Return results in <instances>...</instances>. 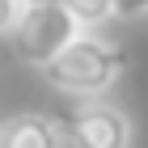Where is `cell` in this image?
Segmentation results:
<instances>
[{"instance_id": "cell-9", "label": "cell", "mask_w": 148, "mask_h": 148, "mask_svg": "<svg viewBox=\"0 0 148 148\" xmlns=\"http://www.w3.org/2000/svg\"><path fill=\"white\" fill-rule=\"evenodd\" d=\"M0 136H4V119H0Z\"/></svg>"}, {"instance_id": "cell-8", "label": "cell", "mask_w": 148, "mask_h": 148, "mask_svg": "<svg viewBox=\"0 0 148 148\" xmlns=\"http://www.w3.org/2000/svg\"><path fill=\"white\" fill-rule=\"evenodd\" d=\"M21 4H42V0H21Z\"/></svg>"}, {"instance_id": "cell-4", "label": "cell", "mask_w": 148, "mask_h": 148, "mask_svg": "<svg viewBox=\"0 0 148 148\" xmlns=\"http://www.w3.org/2000/svg\"><path fill=\"white\" fill-rule=\"evenodd\" d=\"M0 148H68V131H64L51 114L25 110V114L4 119Z\"/></svg>"}, {"instance_id": "cell-2", "label": "cell", "mask_w": 148, "mask_h": 148, "mask_svg": "<svg viewBox=\"0 0 148 148\" xmlns=\"http://www.w3.org/2000/svg\"><path fill=\"white\" fill-rule=\"evenodd\" d=\"M80 34V21L72 17L59 0H42V4H25L21 21L13 30V42H17V55L30 64V68H42Z\"/></svg>"}, {"instance_id": "cell-7", "label": "cell", "mask_w": 148, "mask_h": 148, "mask_svg": "<svg viewBox=\"0 0 148 148\" xmlns=\"http://www.w3.org/2000/svg\"><path fill=\"white\" fill-rule=\"evenodd\" d=\"M114 17L119 21H140V17H148V0H114Z\"/></svg>"}, {"instance_id": "cell-5", "label": "cell", "mask_w": 148, "mask_h": 148, "mask_svg": "<svg viewBox=\"0 0 148 148\" xmlns=\"http://www.w3.org/2000/svg\"><path fill=\"white\" fill-rule=\"evenodd\" d=\"M59 4L80 21V30H97V25L114 21V0H59Z\"/></svg>"}, {"instance_id": "cell-6", "label": "cell", "mask_w": 148, "mask_h": 148, "mask_svg": "<svg viewBox=\"0 0 148 148\" xmlns=\"http://www.w3.org/2000/svg\"><path fill=\"white\" fill-rule=\"evenodd\" d=\"M21 13H25V4H21V0H0V38L17 30Z\"/></svg>"}, {"instance_id": "cell-3", "label": "cell", "mask_w": 148, "mask_h": 148, "mask_svg": "<svg viewBox=\"0 0 148 148\" xmlns=\"http://www.w3.org/2000/svg\"><path fill=\"white\" fill-rule=\"evenodd\" d=\"M72 148H131V114L114 102L89 97L68 114Z\"/></svg>"}, {"instance_id": "cell-1", "label": "cell", "mask_w": 148, "mask_h": 148, "mask_svg": "<svg viewBox=\"0 0 148 148\" xmlns=\"http://www.w3.org/2000/svg\"><path fill=\"white\" fill-rule=\"evenodd\" d=\"M42 80L72 97H97L127 72V51L102 38L97 30H80L51 64H42Z\"/></svg>"}]
</instances>
